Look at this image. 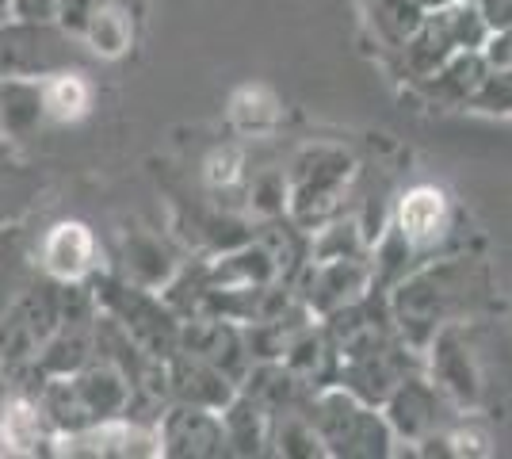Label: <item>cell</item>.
<instances>
[{"label":"cell","instance_id":"cell-1","mask_svg":"<svg viewBox=\"0 0 512 459\" xmlns=\"http://www.w3.org/2000/svg\"><path fill=\"white\" fill-rule=\"evenodd\" d=\"M474 280H478V268L470 261L428 264L402 280V287L394 291V322L413 349H428V341L444 326H451V318L474 295L470 291Z\"/></svg>","mask_w":512,"mask_h":459},{"label":"cell","instance_id":"cell-2","mask_svg":"<svg viewBox=\"0 0 512 459\" xmlns=\"http://www.w3.org/2000/svg\"><path fill=\"white\" fill-rule=\"evenodd\" d=\"M92 295H96V310L123 329L142 356L169 360L176 352L180 318L157 299V291H146V287L130 284V280H115V276H100V268H96L92 272Z\"/></svg>","mask_w":512,"mask_h":459},{"label":"cell","instance_id":"cell-3","mask_svg":"<svg viewBox=\"0 0 512 459\" xmlns=\"http://www.w3.org/2000/svg\"><path fill=\"white\" fill-rule=\"evenodd\" d=\"M310 425L329 456H386L390 448V425L375 414L371 402L352 391H325L314 398Z\"/></svg>","mask_w":512,"mask_h":459},{"label":"cell","instance_id":"cell-4","mask_svg":"<svg viewBox=\"0 0 512 459\" xmlns=\"http://www.w3.org/2000/svg\"><path fill=\"white\" fill-rule=\"evenodd\" d=\"M482 39H486V20H482V12L470 8V4H451V8L432 12V16L421 23L417 39L409 43V62H413V69H417L421 77H428L432 69L444 66L451 54L474 50Z\"/></svg>","mask_w":512,"mask_h":459},{"label":"cell","instance_id":"cell-5","mask_svg":"<svg viewBox=\"0 0 512 459\" xmlns=\"http://www.w3.org/2000/svg\"><path fill=\"white\" fill-rule=\"evenodd\" d=\"M394 234L390 241L402 249V257L425 253L451 230V199L440 184H413L406 196L398 199L394 211Z\"/></svg>","mask_w":512,"mask_h":459},{"label":"cell","instance_id":"cell-6","mask_svg":"<svg viewBox=\"0 0 512 459\" xmlns=\"http://www.w3.org/2000/svg\"><path fill=\"white\" fill-rule=\"evenodd\" d=\"M39 268L54 284H85L100 268V241L81 219L54 222L39 241Z\"/></svg>","mask_w":512,"mask_h":459},{"label":"cell","instance_id":"cell-7","mask_svg":"<svg viewBox=\"0 0 512 459\" xmlns=\"http://www.w3.org/2000/svg\"><path fill=\"white\" fill-rule=\"evenodd\" d=\"M153 429L161 440V456H226L230 452L222 414L207 406L176 402L161 414Z\"/></svg>","mask_w":512,"mask_h":459},{"label":"cell","instance_id":"cell-8","mask_svg":"<svg viewBox=\"0 0 512 459\" xmlns=\"http://www.w3.org/2000/svg\"><path fill=\"white\" fill-rule=\"evenodd\" d=\"M348 173H352V165H348L344 153H306L295 165L291 188H287V199H291L287 207L295 211V219H318L325 207H333V199L341 196V184L348 180Z\"/></svg>","mask_w":512,"mask_h":459},{"label":"cell","instance_id":"cell-9","mask_svg":"<svg viewBox=\"0 0 512 459\" xmlns=\"http://www.w3.org/2000/svg\"><path fill=\"white\" fill-rule=\"evenodd\" d=\"M176 349L192 352L199 360L214 364L222 375H230L234 383L245 379V364H249V345L241 341V329H234L226 318L214 314H199V318H184L180 322V341Z\"/></svg>","mask_w":512,"mask_h":459},{"label":"cell","instance_id":"cell-10","mask_svg":"<svg viewBox=\"0 0 512 459\" xmlns=\"http://www.w3.org/2000/svg\"><path fill=\"white\" fill-rule=\"evenodd\" d=\"M165 375H169V394L176 402H192V406H207V410H226L234 402L237 383L230 375H222L214 364L199 360L192 352L176 349L165 360Z\"/></svg>","mask_w":512,"mask_h":459},{"label":"cell","instance_id":"cell-11","mask_svg":"<svg viewBox=\"0 0 512 459\" xmlns=\"http://www.w3.org/2000/svg\"><path fill=\"white\" fill-rule=\"evenodd\" d=\"M73 387H77V394H81V402H85V410L92 421L130 414L134 379H130L115 360L92 356L81 372H73Z\"/></svg>","mask_w":512,"mask_h":459},{"label":"cell","instance_id":"cell-12","mask_svg":"<svg viewBox=\"0 0 512 459\" xmlns=\"http://www.w3.org/2000/svg\"><path fill=\"white\" fill-rule=\"evenodd\" d=\"M386 425L406 440H425L436 433L440 425V402H436V387H428L425 379L406 375L390 398H386Z\"/></svg>","mask_w":512,"mask_h":459},{"label":"cell","instance_id":"cell-13","mask_svg":"<svg viewBox=\"0 0 512 459\" xmlns=\"http://www.w3.org/2000/svg\"><path fill=\"white\" fill-rule=\"evenodd\" d=\"M180 264L169 245L150 230H127L123 234V280L146 287V291H169Z\"/></svg>","mask_w":512,"mask_h":459},{"label":"cell","instance_id":"cell-14","mask_svg":"<svg viewBox=\"0 0 512 459\" xmlns=\"http://www.w3.org/2000/svg\"><path fill=\"white\" fill-rule=\"evenodd\" d=\"M92 322H96V314L92 318H62L58 322V329L43 341V349L35 352L31 368L39 372V379L43 375H73L85 368L88 360H92V352H96Z\"/></svg>","mask_w":512,"mask_h":459},{"label":"cell","instance_id":"cell-15","mask_svg":"<svg viewBox=\"0 0 512 459\" xmlns=\"http://www.w3.org/2000/svg\"><path fill=\"white\" fill-rule=\"evenodd\" d=\"M54 425L35 398H8L0 410V456H39L50 452Z\"/></svg>","mask_w":512,"mask_h":459},{"label":"cell","instance_id":"cell-16","mask_svg":"<svg viewBox=\"0 0 512 459\" xmlns=\"http://www.w3.org/2000/svg\"><path fill=\"white\" fill-rule=\"evenodd\" d=\"M39 88H43V108H46V123H81L92 115L96 108V85L85 69H50L39 77Z\"/></svg>","mask_w":512,"mask_h":459},{"label":"cell","instance_id":"cell-17","mask_svg":"<svg viewBox=\"0 0 512 459\" xmlns=\"http://www.w3.org/2000/svg\"><path fill=\"white\" fill-rule=\"evenodd\" d=\"M46 123L43 88L39 77L23 73H0V127L8 138H31Z\"/></svg>","mask_w":512,"mask_h":459},{"label":"cell","instance_id":"cell-18","mask_svg":"<svg viewBox=\"0 0 512 459\" xmlns=\"http://www.w3.org/2000/svg\"><path fill=\"white\" fill-rule=\"evenodd\" d=\"M428 349H432V379H436V387L448 391L455 402L474 406V398H478V372L470 364L467 349L459 345V329L444 326L428 341Z\"/></svg>","mask_w":512,"mask_h":459},{"label":"cell","instance_id":"cell-19","mask_svg":"<svg viewBox=\"0 0 512 459\" xmlns=\"http://www.w3.org/2000/svg\"><path fill=\"white\" fill-rule=\"evenodd\" d=\"M77 39L100 58V62H119L134 46V20L119 0H104L88 12L85 27L77 31Z\"/></svg>","mask_w":512,"mask_h":459},{"label":"cell","instance_id":"cell-20","mask_svg":"<svg viewBox=\"0 0 512 459\" xmlns=\"http://www.w3.org/2000/svg\"><path fill=\"white\" fill-rule=\"evenodd\" d=\"M226 119L237 134L260 138V134H272L283 123V104L268 85H241L234 88V96L226 104Z\"/></svg>","mask_w":512,"mask_h":459},{"label":"cell","instance_id":"cell-21","mask_svg":"<svg viewBox=\"0 0 512 459\" xmlns=\"http://www.w3.org/2000/svg\"><path fill=\"white\" fill-rule=\"evenodd\" d=\"M486 54H474V50H459V54H451L448 62L440 69H432L428 77H436V81H425L428 92H440L444 100H455V104H467L470 96H474V88L478 81L486 77Z\"/></svg>","mask_w":512,"mask_h":459},{"label":"cell","instance_id":"cell-22","mask_svg":"<svg viewBox=\"0 0 512 459\" xmlns=\"http://www.w3.org/2000/svg\"><path fill=\"white\" fill-rule=\"evenodd\" d=\"M363 280V268H356L344 257H333V261H321L318 272H314V291H310V303H318L321 310H341L348 306V295L352 287Z\"/></svg>","mask_w":512,"mask_h":459},{"label":"cell","instance_id":"cell-23","mask_svg":"<svg viewBox=\"0 0 512 459\" xmlns=\"http://www.w3.org/2000/svg\"><path fill=\"white\" fill-rule=\"evenodd\" d=\"M245 180V153L241 146H214L203 161V184L211 192H230Z\"/></svg>","mask_w":512,"mask_h":459},{"label":"cell","instance_id":"cell-24","mask_svg":"<svg viewBox=\"0 0 512 459\" xmlns=\"http://www.w3.org/2000/svg\"><path fill=\"white\" fill-rule=\"evenodd\" d=\"M467 104H474L478 111H493V115H505L512 111V66H490L486 77L478 81L474 96Z\"/></svg>","mask_w":512,"mask_h":459},{"label":"cell","instance_id":"cell-25","mask_svg":"<svg viewBox=\"0 0 512 459\" xmlns=\"http://www.w3.org/2000/svg\"><path fill=\"white\" fill-rule=\"evenodd\" d=\"M276 440H279V452H287V456H325V448H318L321 440L314 433V425L295 414H287L279 421Z\"/></svg>","mask_w":512,"mask_h":459},{"label":"cell","instance_id":"cell-26","mask_svg":"<svg viewBox=\"0 0 512 459\" xmlns=\"http://www.w3.org/2000/svg\"><path fill=\"white\" fill-rule=\"evenodd\" d=\"M249 203H253L256 215H264V219H276L287 211V184H283V176L279 173H264L253 180V188H249Z\"/></svg>","mask_w":512,"mask_h":459},{"label":"cell","instance_id":"cell-27","mask_svg":"<svg viewBox=\"0 0 512 459\" xmlns=\"http://www.w3.org/2000/svg\"><path fill=\"white\" fill-rule=\"evenodd\" d=\"M96 4H104V0H58V8H54V23L62 27L69 39H77V31L85 27L88 12H92Z\"/></svg>","mask_w":512,"mask_h":459},{"label":"cell","instance_id":"cell-28","mask_svg":"<svg viewBox=\"0 0 512 459\" xmlns=\"http://www.w3.org/2000/svg\"><path fill=\"white\" fill-rule=\"evenodd\" d=\"M54 8H58V0H12V16L16 20L54 23Z\"/></svg>","mask_w":512,"mask_h":459},{"label":"cell","instance_id":"cell-29","mask_svg":"<svg viewBox=\"0 0 512 459\" xmlns=\"http://www.w3.org/2000/svg\"><path fill=\"white\" fill-rule=\"evenodd\" d=\"M448 444H455L451 452H459V456H482V452H490V448H486V437H482V433H474V429H459V433H451Z\"/></svg>","mask_w":512,"mask_h":459},{"label":"cell","instance_id":"cell-30","mask_svg":"<svg viewBox=\"0 0 512 459\" xmlns=\"http://www.w3.org/2000/svg\"><path fill=\"white\" fill-rule=\"evenodd\" d=\"M0 142H4V127H0Z\"/></svg>","mask_w":512,"mask_h":459}]
</instances>
